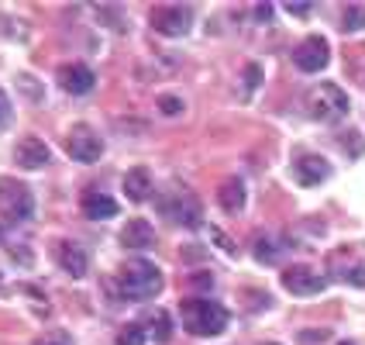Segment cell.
<instances>
[{"label": "cell", "mask_w": 365, "mask_h": 345, "mask_svg": "<svg viewBox=\"0 0 365 345\" xmlns=\"http://www.w3.org/2000/svg\"><path fill=\"white\" fill-rule=\"evenodd\" d=\"M163 269L148 263L145 256H131L128 263L118 269V290L124 301H152L163 290Z\"/></svg>", "instance_id": "obj_1"}, {"label": "cell", "mask_w": 365, "mask_h": 345, "mask_svg": "<svg viewBox=\"0 0 365 345\" xmlns=\"http://www.w3.org/2000/svg\"><path fill=\"white\" fill-rule=\"evenodd\" d=\"M180 314H182V325L190 335H200V339H214V335H221L227 321H231V314H227V307L217 304V301H203V297H186L180 304Z\"/></svg>", "instance_id": "obj_2"}, {"label": "cell", "mask_w": 365, "mask_h": 345, "mask_svg": "<svg viewBox=\"0 0 365 345\" xmlns=\"http://www.w3.org/2000/svg\"><path fill=\"white\" fill-rule=\"evenodd\" d=\"M304 107H307V118H314L321 124H334L348 114V94L338 83H317V86L307 90Z\"/></svg>", "instance_id": "obj_3"}, {"label": "cell", "mask_w": 365, "mask_h": 345, "mask_svg": "<svg viewBox=\"0 0 365 345\" xmlns=\"http://www.w3.org/2000/svg\"><path fill=\"white\" fill-rule=\"evenodd\" d=\"M159 214L180 228H200L203 224V207L190 190H165V197L159 201Z\"/></svg>", "instance_id": "obj_4"}, {"label": "cell", "mask_w": 365, "mask_h": 345, "mask_svg": "<svg viewBox=\"0 0 365 345\" xmlns=\"http://www.w3.org/2000/svg\"><path fill=\"white\" fill-rule=\"evenodd\" d=\"M0 214L11 224L31 221V214H35V194L21 180L4 176V180H0Z\"/></svg>", "instance_id": "obj_5"}, {"label": "cell", "mask_w": 365, "mask_h": 345, "mask_svg": "<svg viewBox=\"0 0 365 345\" xmlns=\"http://www.w3.org/2000/svg\"><path fill=\"white\" fill-rule=\"evenodd\" d=\"M152 28L165 39H182L193 28V7L190 4H169V7H152Z\"/></svg>", "instance_id": "obj_6"}, {"label": "cell", "mask_w": 365, "mask_h": 345, "mask_svg": "<svg viewBox=\"0 0 365 345\" xmlns=\"http://www.w3.org/2000/svg\"><path fill=\"white\" fill-rule=\"evenodd\" d=\"M331 62V45H327L324 35H307L297 49H293V66L300 73H321Z\"/></svg>", "instance_id": "obj_7"}, {"label": "cell", "mask_w": 365, "mask_h": 345, "mask_svg": "<svg viewBox=\"0 0 365 345\" xmlns=\"http://www.w3.org/2000/svg\"><path fill=\"white\" fill-rule=\"evenodd\" d=\"M66 152H69V159H76V163H97L103 156V139L93 131V128H86V124H76L69 135H66Z\"/></svg>", "instance_id": "obj_8"}, {"label": "cell", "mask_w": 365, "mask_h": 345, "mask_svg": "<svg viewBox=\"0 0 365 345\" xmlns=\"http://www.w3.org/2000/svg\"><path fill=\"white\" fill-rule=\"evenodd\" d=\"M56 80H59V86L66 94H73V97H86V94H93V86H97V76H93V69H90L86 62H66V66H59Z\"/></svg>", "instance_id": "obj_9"}, {"label": "cell", "mask_w": 365, "mask_h": 345, "mask_svg": "<svg viewBox=\"0 0 365 345\" xmlns=\"http://www.w3.org/2000/svg\"><path fill=\"white\" fill-rule=\"evenodd\" d=\"M283 286L293 297H314L327 286V276H317L310 266H289L283 269Z\"/></svg>", "instance_id": "obj_10"}, {"label": "cell", "mask_w": 365, "mask_h": 345, "mask_svg": "<svg viewBox=\"0 0 365 345\" xmlns=\"http://www.w3.org/2000/svg\"><path fill=\"white\" fill-rule=\"evenodd\" d=\"M293 173H297V183H304V186H321L331 176V163L317 152H297L293 156Z\"/></svg>", "instance_id": "obj_11"}, {"label": "cell", "mask_w": 365, "mask_h": 345, "mask_svg": "<svg viewBox=\"0 0 365 345\" xmlns=\"http://www.w3.org/2000/svg\"><path fill=\"white\" fill-rule=\"evenodd\" d=\"M286 252H289V242H286L283 235H276V231H259L252 239V256H255V263H262V266L283 263Z\"/></svg>", "instance_id": "obj_12"}, {"label": "cell", "mask_w": 365, "mask_h": 345, "mask_svg": "<svg viewBox=\"0 0 365 345\" xmlns=\"http://www.w3.org/2000/svg\"><path fill=\"white\" fill-rule=\"evenodd\" d=\"M14 163L21 169H45V166L52 163V152H48V145L35 139V135H28V139H21L14 145Z\"/></svg>", "instance_id": "obj_13"}, {"label": "cell", "mask_w": 365, "mask_h": 345, "mask_svg": "<svg viewBox=\"0 0 365 345\" xmlns=\"http://www.w3.org/2000/svg\"><path fill=\"white\" fill-rule=\"evenodd\" d=\"M124 194H128V201H135V204L152 201V194H155V180H152L148 166H135V169H128V173H124Z\"/></svg>", "instance_id": "obj_14"}, {"label": "cell", "mask_w": 365, "mask_h": 345, "mask_svg": "<svg viewBox=\"0 0 365 345\" xmlns=\"http://www.w3.org/2000/svg\"><path fill=\"white\" fill-rule=\"evenodd\" d=\"M155 245V228L148 221H128L121 228V249H128V252H138L142 256L145 249H152Z\"/></svg>", "instance_id": "obj_15"}, {"label": "cell", "mask_w": 365, "mask_h": 345, "mask_svg": "<svg viewBox=\"0 0 365 345\" xmlns=\"http://www.w3.org/2000/svg\"><path fill=\"white\" fill-rule=\"evenodd\" d=\"M56 259L59 266L69 273V276H86V269H90V256H86V249L80 242H59L56 245Z\"/></svg>", "instance_id": "obj_16"}, {"label": "cell", "mask_w": 365, "mask_h": 345, "mask_svg": "<svg viewBox=\"0 0 365 345\" xmlns=\"http://www.w3.org/2000/svg\"><path fill=\"white\" fill-rule=\"evenodd\" d=\"M83 214H86L90 221H110V218L118 214V201H114L110 194L90 190V194L83 197Z\"/></svg>", "instance_id": "obj_17"}, {"label": "cell", "mask_w": 365, "mask_h": 345, "mask_svg": "<svg viewBox=\"0 0 365 345\" xmlns=\"http://www.w3.org/2000/svg\"><path fill=\"white\" fill-rule=\"evenodd\" d=\"M217 201L227 214H242L245 201H248V190H245V180L242 176H231V180L221 183V190H217Z\"/></svg>", "instance_id": "obj_18"}, {"label": "cell", "mask_w": 365, "mask_h": 345, "mask_svg": "<svg viewBox=\"0 0 365 345\" xmlns=\"http://www.w3.org/2000/svg\"><path fill=\"white\" fill-rule=\"evenodd\" d=\"M259 86H262V66H259V62H248V66L242 69V86H238V97H252Z\"/></svg>", "instance_id": "obj_19"}, {"label": "cell", "mask_w": 365, "mask_h": 345, "mask_svg": "<svg viewBox=\"0 0 365 345\" xmlns=\"http://www.w3.org/2000/svg\"><path fill=\"white\" fill-rule=\"evenodd\" d=\"M334 276L338 280H345L348 286H359V290H365V266L362 263H334Z\"/></svg>", "instance_id": "obj_20"}, {"label": "cell", "mask_w": 365, "mask_h": 345, "mask_svg": "<svg viewBox=\"0 0 365 345\" xmlns=\"http://www.w3.org/2000/svg\"><path fill=\"white\" fill-rule=\"evenodd\" d=\"M362 28H365V7L362 4H348L345 14H341V31L355 35V31H362Z\"/></svg>", "instance_id": "obj_21"}, {"label": "cell", "mask_w": 365, "mask_h": 345, "mask_svg": "<svg viewBox=\"0 0 365 345\" xmlns=\"http://www.w3.org/2000/svg\"><path fill=\"white\" fill-rule=\"evenodd\" d=\"M148 328H152V339H155V342H169V339H173V318H169L165 311H155Z\"/></svg>", "instance_id": "obj_22"}, {"label": "cell", "mask_w": 365, "mask_h": 345, "mask_svg": "<svg viewBox=\"0 0 365 345\" xmlns=\"http://www.w3.org/2000/svg\"><path fill=\"white\" fill-rule=\"evenodd\" d=\"M118 345H145V328L142 325H128L118 331Z\"/></svg>", "instance_id": "obj_23"}, {"label": "cell", "mask_w": 365, "mask_h": 345, "mask_svg": "<svg viewBox=\"0 0 365 345\" xmlns=\"http://www.w3.org/2000/svg\"><path fill=\"white\" fill-rule=\"evenodd\" d=\"M14 121V104L7 97V90H0V131H7Z\"/></svg>", "instance_id": "obj_24"}, {"label": "cell", "mask_w": 365, "mask_h": 345, "mask_svg": "<svg viewBox=\"0 0 365 345\" xmlns=\"http://www.w3.org/2000/svg\"><path fill=\"white\" fill-rule=\"evenodd\" d=\"M35 345H76L69 331H48V335H38Z\"/></svg>", "instance_id": "obj_25"}, {"label": "cell", "mask_w": 365, "mask_h": 345, "mask_svg": "<svg viewBox=\"0 0 365 345\" xmlns=\"http://www.w3.org/2000/svg\"><path fill=\"white\" fill-rule=\"evenodd\" d=\"M18 86L24 97H31V101H41V83L35 76H18Z\"/></svg>", "instance_id": "obj_26"}, {"label": "cell", "mask_w": 365, "mask_h": 345, "mask_svg": "<svg viewBox=\"0 0 365 345\" xmlns=\"http://www.w3.org/2000/svg\"><path fill=\"white\" fill-rule=\"evenodd\" d=\"M341 145H345V152L351 159L362 156V135H359V131H345V135H341Z\"/></svg>", "instance_id": "obj_27"}, {"label": "cell", "mask_w": 365, "mask_h": 345, "mask_svg": "<svg viewBox=\"0 0 365 345\" xmlns=\"http://www.w3.org/2000/svg\"><path fill=\"white\" fill-rule=\"evenodd\" d=\"M159 111H163L165 118H180V114H182V101H180V97H159Z\"/></svg>", "instance_id": "obj_28"}, {"label": "cell", "mask_w": 365, "mask_h": 345, "mask_svg": "<svg viewBox=\"0 0 365 345\" xmlns=\"http://www.w3.org/2000/svg\"><path fill=\"white\" fill-rule=\"evenodd\" d=\"M214 242L221 245V249H224V252H227V256H238V249H235V242H231V239L224 235L221 228H214Z\"/></svg>", "instance_id": "obj_29"}, {"label": "cell", "mask_w": 365, "mask_h": 345, "mask_svg": "<svg viewBox=\"0 0 365 345\" xmlns=\"http://www.w3.org/2000/svg\"><path fill=\"white\" fill-rule=\"evenodd\" d=\"M286 11H289V14H297V18H307L314 7H310V4H286Z\"/></svg>", "instance_id": "obj_30"}, {"label": "cell", "mask_w": 365, "mask_h": 345, "mask_svg": "<svg viewBox=\"0 0 365 345\" xmlns=\"http://www.w3.org/2000/svg\"><path fill=\"white\" fill-rule=\"evenodd\" d=\"M255 18H259V21H269V18H272V7H269V4L255 7Z\"/></svg>", "instance_id": "obj_31"}, {"label": "cell", "mask_w": 365, "mask_h": 345, "mask_svg": "<svg viewBox=\"0 0 365 345\" xmlns=\"http://www.w3.org/2000/svg\"><path fill=\"white\" fill-rule=\"evenodd\" d=\"M355 73H359V76H362V83H365V59L359 62V66H355Z\"/></svg>", "instance_id": "obj_32"}, {"label": "cell", "mask_w": 365, "mask_h": 345, "mask_svg": "<svg viewBox=\"0 0 365 345\" xmlns=\"http://www.w3.org/2000/svg\"><path fill=\"white\" fill-rule=\"evenodd\" d=\"M338 345H355V342H338Z\"/></svg>", "instance_id": "obj_33"}]
</instances>
